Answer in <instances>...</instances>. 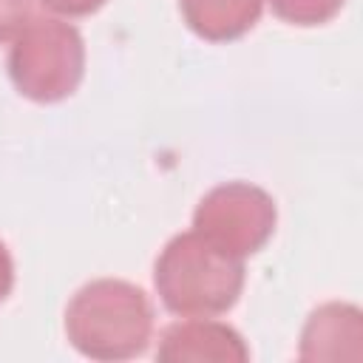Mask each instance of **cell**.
Wrapping results in <instances>:
<instances>
[{
    "mask_svg": "<svg viewBox=\"0 0 363 363\" xmlns=\"http://www.w3.org/2000/svg\"><path fill=\"white\" fill-rule=\"evenodd\" d=\"M68 343L91 360L139 357L153 335V306L142 286L122 278H96L65 306Z\"/></svg>",
    "mask_w": 363,
    "mask_h": 363,
    "instance_id": "1",
    "label": "cell"
},
{
    "mask_svg": "<svg viewBox=\"0 0 363 363\" xmlns=\"http://www.w3.org/2000/svg\"><path fill=\"white\" fill-rule=\"evenodd\" d=\"M153 286L167 312L182 318H216L230 312L244 289V261L210 247L199 233L173 235L156 264Z\"/></svg>",
    "mask_w": 363,
    "mask_h": 363,
    "instance_id": "2",
    "label": "cell"
},
{
    "mask_svg": "<svg viewBox=\"0 0 363 363\" xmlns=\"http://www.w3.org/2000/svg\"><path fill=\"white\" fill-rule=\"evenodd\" d=\"M9 77L14 88L31 102L68 99L85 74V43L77 26L57 17H34L11 40Z\"/></svg>",
    "mask_w": 363,
    "mask_h": 363,
    "instance_id": "3",
    "label": "cell"
},
{
    "mask_svg": "<svg viewBox=\"0 0 363 363\" xmlns=\"http://www.w3.org/2000/svg\"><path fill=\"white\" fill-rule=\"evenodd\" d=\"M275 221V199L250 182L218 184L193 210V233L238 261L255 255L272 238Z\"/></svg>",
    "mask_w": 363,
    "mask_h": 363,
    "instance_id": "4",
    "label": "cell"
},
{
    "mask_svg": "<svg viewBox=\"0 0 363 363\" xmlns=\"http://www.w3.org/2000/svg\"><path fill=\"white\" fill-rule=\"evenodd\" d=\"M156 360L162 363H244L250 349L244 337L221 320L187 318L162 329Z\"/></svg>",
    "mask_w": 363,
    "mask_h": 363,
    "instance_id": "5",
    "label": "cell"
},
{
    "mask_svg": "<svg viewBox=\"0 0 363 363\" xmlns=\"http://www.w3.org/2000/svg\"><path fill=\"white\" fill-rule=\"evenodd\" d=\"M363 352V315L354 303L329 301L318 306L298 343L301 360H357Z\"/></svg>",
    "mask_w": 363,
    "mask_h": 363,
    "instance_id": "6",
    "label": "cell"
},
{
    "mask_svg": "<svg viewBox=\"0 0 363 363\" xmlns=\"http://www.w3.org/2000/svg\"><path fill=\"white\" fill-rule=\"evenodd\" d=\"M264 0H179L187 28L207 43L244 37L261 17Z\"/></svg>",
    "mask_w": 363,
    "mask_h": 363,
    "instance_id": "7",
    "label": "cell"
},
{
    "mask_svg": "<svg viewBox=\"0 0 363 363\" xmlns=\"http://www.w3.org/2000/svg\"><path fill=\"white\" fill-rule=\"evenodd\" d=\"M343 3L346 0H269V9L289 26H323L343 9Z\"/></svg>",
    "mask_w": 363,
    "mask_h": 363,
    "instance_id": "8",
    "label": "cell"
},
{
    "mask_svg": "<svg viewBox=\"0 0 363 363\" xmlns=\"http://www.w3.org/2000/svg\"><path fill=\"white\" fill-rule=\"evenodd\" d=\"M31 20V0H0V43L14 40Z\"/></svg>",
    "mask_w": 363,
    "mask_h": 363,
    "instance_id": "9",
    "label": "cell"
},
{
    "mask_svg": "<svg viewBox=\"0 0 363 363\" xmlns=\"http://www.w3.org/2000/svg\"><path fill=\"white\" fill-rule=\"evenodd\" d=\"M40 3L60 17H88L105 6V0H40Z\"/></svg>",
    "mask_w": 363,
    "mask_h": 363,
    "instance_id": "10",
    "label": "cell"
},
{
    "mask_svg": "<svg viewBox=\"0 0 363 363\" xmlns=\"http://www.w3.org/2000/svg\"><path fill=\"white\" fill-rule=\"evenodd\" d=\"M11 286H14V261L9 247L0 241V303L11 295Z\"/></svg>",
    "mask_w": 363,
    "mask_h": 363,
    "instance_id": "11",
    "label": "cell"
}]
</instances>
